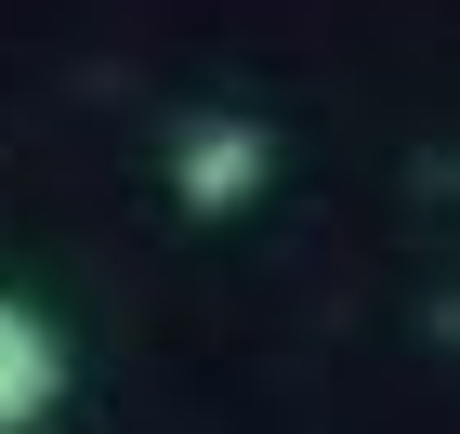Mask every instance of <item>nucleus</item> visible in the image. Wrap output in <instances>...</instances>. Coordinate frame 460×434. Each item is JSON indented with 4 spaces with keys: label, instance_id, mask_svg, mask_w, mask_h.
<instances>
[{
    "label": "nucleus",
    "instance_id": "f257e3e1",
    "mask_svg": "<svg viewBox=\"0 0 460 434\" xmlns=\"http://www.w3.org/2000/svg\"><path fill=\"white\" fill-rule=\"evenodd\" d=\"M66 395V329L40 316L27 289H0V434H40Z\"/></svg>",
    "mask_w": 460,
    "mask_h": 434
},
{
    "label": "nucleus",
    "instance_id": "f03ea898",
    "mask_svg": "<svg viewBox=\"0 0 460 434\" xmlns=\"http://www.w3.org/2000/svg\"><path fill=\"white\" fill-rule=\"evenodd\" d=\"M263 172H277L263 119H198V132L172 145V184H184V211H250V198H263Z\"/></svg>",
    "mask_w": 460,
    "mask_h": 434
}]
</instances>
